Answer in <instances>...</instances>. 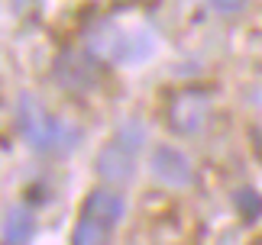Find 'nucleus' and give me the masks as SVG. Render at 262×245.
Returning a JSON list of instances; mask_svg holds the SVG:
<instances>
[{
	"label": "nucleus",
	"instance_id": "obj_1",
	"mask_svg": "<svg viewBox=\"0 0 262 245\" xmlns=\"http://www.w3.org/2000/svg\"><path fill=\"white\" fill-rule=\"evenodd\" d=\"M210 116V97L204 90H181L172 97L168 107V126L181 136H194L204 129V122Z\"/></svg>",
	"mask_w": 262,
	"mask_h": 245
},
{
	"label": "nucleus",
	"instance_id": "obj_2",
	"mask_svg": "<svg viewBox=\"0 0 262 245\" xmlns=\"http://www.w3.org/2000/svg\"><path fill=\"white\" fill-rule=\"evenodd\" d=\"M16 119H19V132H23V139L33 145L36 152H52V126L55 119L42 110L36 97L23 94L16 104Z\"/></svg>",
	"mask_w": 262,
	"mask_h": 245
},
{
	"label": "nucleus",
	"instance_id": "obj_3",
	"mask_svg": "<svg viewBox=\"0 0 262 245\" xmlns=\"http://www.w3.org/2000/svg\"><path fill=\"white\" fill-rule=\"evenodd\" d=\"M152 178L165 187H188L191 178H194V168H191V158L185 155L181 149H172V145H159L152 152Z\"/></svg>",
	"mask_w": 262,
	"mask_h": 245
},
{
	"label": "nucleus",
	"instance_id": "obj_4",
	"mask_svg": "<svg viewBox=\"0 0 262 245\" xmlns=\"http://www.w3.org/2000/svg\"><path fill=\"white\" fill-rule=\"evenodd\" d=\"M94 168L107 184H129L133 175H136V155L129 149L117 145V142H110L107 149H100Z\"/></svg>",
	"mask_w": 262,
	"mask_h": 245
},
{
	"label": "nucleus",
	"instance_id": "obj_5",
	"mask_svg": "<svg viewBox=\"0 0 262 245\" xmlns=\"http://www.w3.org/2000/svg\"><path fill=\"white\" fill-rule=\"evenodd\" d=\"M123 213H126L123 197H120V193H114V190H107V187L91 190L88 200H84V216L94 219V223H104V226H114V223H120V219H123Z\"/></svg>",
	"mask_w": 262,
	"mask_h": 245
},
{
	"label": "nucleus",
	"instance_id": "obj_6",
	"mask_svg": "<svg viewBox=\"0 0 262 245\" xmlns=\"http://www.w3.org/2000/svg\"><path fill=\"white\" fill-rule=\"evenodd\" d=\"M123 48H126V39L114 23H100L88 33V52L97 58H120Z\"/></svg>",
	"mask_w": 262,
	"mask_h": 245
},
{
	"label": "nucleus",
	"instance_id": "obj_7",
	"mask_svg": "<svg viewBox=\"0 0 262 245\" xmlns=\"http://www.w3.org/2000/svg\"><path fill=\"white\" fill-rule=\"evenodd\" d=\"M58 81L72 90H84L94 84V68L84 55H65L58 61Z\"/></svg>",
	"mask_w": 262,
	"mask_h": 245
},
{
	"label": "nucleus",
	"instance_id": "obj_8",
	"mask_svg": "<svg viewBox=\"0 0 262 245\" xmlns=\"http://www.w3.org/2000/svg\"><path fill=\"white\" fill-rule=\"evenodd\" d=\"M33 229H36V219L26 207L7 210V216H4V242L7 245H26L33 239Z\"/></svg>",
	"mask_w": 262,
	"mask_h": 245
},
{
	"label": "nucleus",
	"instance_id": "obj_9",
	"mask_svg": "<svg viewBox=\"0 0 262 245\" xmlns=\"http://www.w3.org/2000/svg\"><path fill=\"white\" fill-rule=\"evenodd\" d=\"M72 245H110V226L81 216V223L72 232Z\"/></svg>",
	"mask_w": 262,
	"mask_h": 245
},
{
	"label": "nucleus",
	"instance_id": "obj_10",
	"mask_svg": "<svg viewBox=\"0 0 262 245\" xmlns=\"http://www.w3.org/2000/svg\"><path fill=\"white\" fill-rule=\"evenodd\" d=\"M78 139H81V132H78L72 122L55 119V126H52V152H72L78 145Z\"/></svg>",
	"mask_w": 262,
	"mask_h": 245
},
{
	"label": "nucleus",
	"instance_id": "obj_11",
	"mask_svg": "<svg viewBox=\"0 0 262 245\" xmlns=\"http://www.w3.org/2000/svg\"><path fill=\"white\" fill-rule=\"evenodd\" d=\"M146 142V129H143V122L139 119H126L123 126L117 129V145H123V149H129L136 155V149Z\"/></svg>",
	"mask_w": 262,
	"mask_h": 245
},
{
	"label": "nucleus",
	"instance_id": "obj_12",
	"mask_svg": "<svg viewBox=\"0 0 262 245\" xmlns=\"http://www.w3.org/2000/svg\"><path fill=\"white\" fill-rule=\"evenodd\" d=\"M236 210L243 219H259L262 216V193L253 187H243L236 190Z\"/></svg>",
	"mask_w": 262,
	"mask_h": 245
},
{
	"label": "nucleus",
	"instance_id": "obj_13",
	"mask_svg": "<svg viewBox=\"0 0 262 245\" xmlns=\"http://www.w3.org/2000/svg\"><path fill=\"white\" fill-rule=\"evenodd\" d=\"M210 7H214L217 13H224V16H233V13H239V10L246 7V0H210Z\"/></svg>",
	"mask_w": 262,
	"mask_h": 245
}]
</instances>
